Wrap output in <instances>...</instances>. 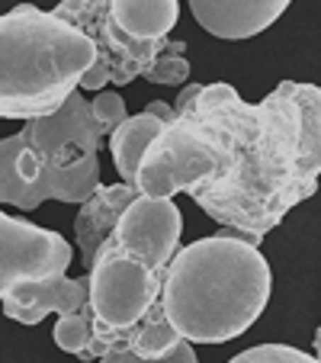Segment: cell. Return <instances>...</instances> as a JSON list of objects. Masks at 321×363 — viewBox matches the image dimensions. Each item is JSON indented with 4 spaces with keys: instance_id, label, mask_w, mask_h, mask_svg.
I'll return each mask as SVG.
<instances>
[{
    "instance_id": "cell-1",
    "label": "cell",
    "mask_w": 321,
    "mask_h": 363,
    "mask_svg": "<svg viewBox=\"0 0 321 363\" xmlns=\"http://www.w3.org/2000/svg\"><path fill=\"white\" fill-rule=\"evenodd\" d=\"M209 125L219 142V174L193 190V203L219 225L260 247L289 209L321 184V87L280 81L260 103L232 84H190L174 100Z\"/></svg>"
},
{
    "instance_id": "cell-2",
    "label": "cell",
    "mask_w": 321,
    "mask_h": 363,
    "mask_svg": "<svg viewBox=\"0 0 321 363\" xmlns=\"http://www.w3.org/2000/svg\"><path fill=\"white\" fill-rule=\"evenodd\" d=\"M274 293L260 247L241 232H219L177 247L161 280V308L190 344H225L244 335Z\"/></svg>"
},
{
    "instance_id": "cell-3",
    "label": "cell",
    "mask_w": 321,
    "mask_h": 363,
    "mask_svg": "<svg viewBox=\"0 0 321 363\" xmlns=\"http://www.w3.org/2000/svg\"><path fill=\"white\" fill-rule=\"evenodd\" d=\"M113 125L71 90L55 113L26 119L16 135L0 138V203L39 209L45 199L81 206L100 186V142Z\"/></svg>"
},
{
    "instance_id": "cell-4",
    "label": "cell",
    "mask_w": 321,
    "mask_h": 363,
    "mask_svg": "<svg viewBox=\"0 0 321 363\" xmlns=\"http://www.w3.org/2000/svg\"><path fill=\"white\" fill-rule=\"evenodd\" d=\"M94 65V42L52 10L20 4L0 13V119L55 113Z\"/></svg>"
},
{
    "instance_id": "cell-5",
    "label": "cell",
    "mask_w": 321,
    "mask_h": 363,
    "mask_svg": "<svg viewBox=\"0 0 321 363\" xmlns=\"http://www.w3.org/2000/svg\"><path fill=\"white\" fill-rule=\"evenodd\" d=\"M87 277H90V331H94V341L106 354V347L129 335L145 318V312L157 302L164 270L123 251L110 235L96 247L94 261L87 267Z\"/></svg>"
},
{
    "instance_id": "cell-6",
    "label": "cell",
    "mask_w": 321,
    "mask_h": 363,
    "mask_svg": "<svg viewBox=\"0 0 321 363\" xmlns=\"http://www.w3.org/2000/svg\"><path fill=\"white\" fill-rule=\"evenodd\" d=\"M219 142L209 125L184 110H174V116L157 129V135L145 148L132 186L142 196L157 199H174L177 193L190 196L219 174Z\"/></svg>"
},
{
    "instance_id": "cell-7",
    "label": "cell",
    "mask_w": 321,
    "mask_h": 363,
    "mask_svg": "<svg viewBox=\"0 0 321 363\" xmlns=\"http://www.w3.org/2000/svg\"><path fill=\"white\" fill-rule=\"evenodd\" d=\"M74 251L52 228L0 213V296L29 277L68 274Z\"/></svg>"
},
{
    "instance_id": "cell-8",
    "label": "cell",
    "mask_w": 321,
    "mask_h": 363,
    "mask_svg": "<svg viewBox=\"0 0 321 363\" xmlns=\"http://www.w3.org/2000/svg\"><path fill=\"white\" fill-rule=\"evenodd\" d=\"M180 232H184V216H180V209L171 199L142 196L138 193L123 209V216H119L116 228L110 235L123 251L167 270L171 257L180 247Z\"/></svg>"
},
{
    "instance_id": "cell-9",
    "label": "cell",
    "mask_w": 321,
    "mask_h": 363,
    "mask_svg": "<svg viewBox=\"0 0 321 363\" xmlns=\"http://www.w3.org/2000/svg\"><path fill=\"white\" fill-rule=\"evenodd\" d=\"M4 315L20 325H39L48 312L55 315H74L90 312V277L68 280V274L52 277H29L20 280L0 296Z\"/></svg>"
},
{
    "instance_id": "cell-10",
    "label": "cell",
    "mask_w": 321,
    "mask_h": 363,
    "mask_svg": "<svg viewBox=\"0 0 321 363\" xmlns=\"http://www.w3.org/2000/svg\"><path fill=\"white\" fill-rule=\"evenodd\" d=\"M293 0H190L196 23L219 39H251L274 26Z\"/></svg>"
},
{
    "instance_id": "cell-11",
    "label": "cell",
    "mask_w": 321,
    "mask_h": 363,
    "mask_svg": "<svg viewBox=\"0 0 321 363\" xmlns=\"http://www.w3.org/2000/svg\"><path fill=\"white\" fill-rule=\"evenodd\" d=\"M138 196V190L132 184H110V186H96L87 199L81 203V213L74 219V238L81 247V261L84 270L90 267L96 247L110 238V232L116 228L123 209Z\"/></svg>"
},
{
    "instance_id": "cell-12",
    "label": "cell",
    "mask_w": 321,
    "mask_h": 363,
    "mask_svg": "<svg viewBox=\"0 0 321 363\" xmlns=\"http://www.w3.org/2000/svg\"><path fill=\"white\" fill-rule=\"evenodd\" d=\"M174 116V106L167 100H151L138 116H125L116 129L110 132V155L113 167L123 177V184H132L138 171L145 148L151 145V138L157 135V129Z\"/></svg>"
},
{
    "instance_id": "cell-13",
    "label": "cell",
    "mask_w": 321,
    "mask_h": 363,
    "mask_svg": "<svg viewBox=\"0 0 321 363\" xmlns=\"http://www.w3.org/2000/svg\"><path fill=\"white\" fill-rule=\"evenodd\" d=\"M180 341H184V337H180L177 331L171 328V322L164 318L161 302H154V306L145 312L142 322L129 331V337H125L129 350L135 357H142V360H161V357L171 354Z\"/></svg>"
},
{
    "instance_id": "cell-14",
    "label": "cell",
    "mask_w": 321,
    "mask_h": 363,
    "mask_svg": "<svg viewBox=\"0 0 321 363\" xmlns=\"http://www.w3.org/2000/svg\"><path fill=\"white\" fill-rule=\"evenodd\" d=\"M184 52H186V42H171L167 39L142 77L145 81H151V84H171V87L184 84L186 77H190V62L184 58Z\"/></svg>"
},
{
    "instance_id": "cell-15",
    "label": "cell",
    "mask_w": 321,
    "mask_h": 363,
    "mask_svg": "<svg viewBox=\"0 0 321 363\" xmlns=\"http://www.w3.org/2000/svg\"><path fill=\"white\" fill-rule=\"evenodd\" d=\"M125 337H129V335H125ZM125 337L113 341L110 347H106V354H103L96 363H199V357H196V350H193L190 341H180L177 347H174L167 357H161V360H142V357H135L129 350Z\"/></svg>"
},
{
    "instance_id": "cell-16",
    "label": "cell",
    "mask_w": 321,
    "mask_h": 363,
    "mask_svg": "<svg viewBox=\"0 0 321 363\" xmlns=\"http://www.w3.org/2000/svg\"><path fill=\"white\" fill-rule=\"evenodd\" d=\"M228 363H321V360L315 354L289 347V344H257V347L241 350Z\"/></svg>"
},
{
    "instance_id": "cell-17",
    "label": "cell",
    "mask_w": 321,
    "mask_h": 363,
    "mask_svg": "<svg viewBox=\"0 0 321 363\" xmlns=\"http://www.w3.org/2000/svg\"><path fill=\"white\" fill-rule=\"evenodd\" d=\"M315 357H318V360H321V328L315 331Z\"/></svg>"
}]
</instances>
